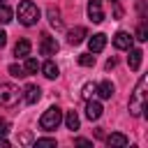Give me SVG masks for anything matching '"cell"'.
I'll list each match as a JSON object with an SVG mask.
<instances>
[{"instance_id": "6da1fadb", "label": "cell", "mask_w": 148, "mask_h": 148, "mask_svg": "<svg viewBox=\"0 0 148 148\" xmlns=\"http://www.w3.org/2000/svg\"><path fill=\"white\" fill-rule=\"evenodd\" d=\"M146 111V76L139 79L132 97H130V113L132 116H141Z\"/></svg>"}, {"instance_id": "7a4b0ae2", "label": "cell", "mask_w": 148, "mask_h": 148, "mask_svg": "<svg viewBox=\"0 0 148 148\" xmlns=\"http://www.w3.org/2000/svg\"><path fill=\"white\" fill-rule=\"evenodd\" d=\"M16 14H18V21H21L23 25H35V23L39 21V7H37L32 0H21Z\"/></svg>"}, {"instance_id": "3957f363", "label": "cell", "mask_w": 148, "mask_h": 148, "mask_svg": "<svg viewBox=\"0 0 148 148\" xmlns=\"http://www.w3.org/2000/svg\"><path fill=\"white\" fill-rule=\"evenodd\" d=\"M60 123H62V111H60L58 106H49V109L42 113V118H39V127L46 130V132L56 130Z\"/></svg>"}, {"instance_id": "277c9868", "label": "cell", "mask_w": 148, "mask_h": 148, "mask_svg": "<svg viewBox=\"0 0 148 148\" xmlns=\"http://www.w3.org/2000/svg\"><path fill=\"white\" fill-rule=\"evenodd\" d=\"M21 90L14 83H0V106H16Z\"/></svg>"}, {"instance_id": "5b68a950", "label": "cell", "mask_w": 148, "mask_h": 148, "mask_svg": "<svg viewBox=\"0 0 148 148\" xmlns=\"http://www.w3.org/2000/svg\"><path fill=\"white\" fill-rule=\"evenodd\" d=\"M88 18H90L92 23H102V21H104L102 0H88Z\"/></svg>"}, {"instance_id": "8992f818", "label": "cell", "mask_w": 148, "mask_h": 148, "mask_svg": "<svg viewBox=\"0 0 148 148\" xmlns=\"http://www.w3.org/2000/svg\"><path fill=\"white\" fill-rule=\"evenodd\" d=\"M58 49H60V44L56 42V37H42V42H39V53L42 56H56L58 53Z\"/></svg>"}, {"instance_id": "52a82bcc", "label": "cell", "mask_w": 148, "mask_h": 148, "mask_svg": "<svg viewBox=\"0 0 148 148\" xmlns=\"http://www.w3.org/2000/svg\"><path fill=\"white\" fill-rule=\"evenodd\" d=\"M132 39H134V37H132L130 32L120 30V32H116V35H113V46H116V49H120V51H127V49L132 46Z\"/></svg>"}, {"instance_id": "ba28073f", "label": "cell", "mask_w": 148, "mask_h": 148, "mask_svg": "<svg viewBox=\"0 0 148 148\" xmlns=\"http://www.w3.org/2000/svg\"><path fill=\"white\" fill-rule=\"evenodd\" d=\"M21 95H23V99H25L28 104H37V102L42 99V88L35 86V83H30V86H25V90H23Z\"/></svg>"}, {"instance_id": "9c48e42d", "label": "cell", "mask_w": 148, "mask_h": 148, "mask_svg": "<svg viewBox=\"0 0 148 148\" xmlns=\"http://www.w3.org/2000/svg\"><path fill=\"white\" fill-rule=\"evenodd\" d=\"M86 37H88V30H86L83 25H76V28H72V30L67 32V42H69V44H74V46H76V44H81Z\"/></svg>"}, {"instance_id": "30bf717a", "label": "cell", "mask_w": 148, "mask_h": 148, "mask_svg": "<svg viewBox=\"0 0 148 148\" xmlns=\"http://www.w3.org/2000/svg\"><path fill=\"white\" fill-rule=\"evenodd\" d=\"M104 46H106V35H102V32H97V35H92L88 39L90 53H99V51H104Z\"/></svg>"}, {"instance_id": "8fae6325", "label": "cell", "mask_w": 148, "mask_h": 148, "mask_svg": "<svg viewBox=\"0 0 148 148\" xmlns=\"http://www.w3.org/2000/svg\"><path fill=\"white\" fill-rule=\"evenodd\" d=\"M102 104L99 102H95V99H88V104H86V118L88 120H97L99 116H102Z\"/></svg>"}, {"instance_id": "7c38bea8", "label": "cell", "mask_w": 148, "mask_h": 148, "mask_svg": "<svg viewBox=\"0 0 148 148\" xmlns=\"http://www.w3.org/2000/svg\"><path fill=\"white\" fill-rule=\"evenodd\" d=\"M106 143H109L111 148H125V146L130 143V139H127L125 134H120V132H111V134L106 136Z\"/></svg>"}, {"instance_id": "4fadbf2b", "label": "cell", "mask_w": 148, "mask_h": 148, "mask_svg": "<svg viewBox=\"0 0 148 148\" xmlns=\"http://www.w3.org/2000/svg\"><path fill=\"white\" fill-rule=\"evenodd\" d=\"M130 51V56H127V65H130V69H139L141 67V56H143V51L141 49H127Z\"/></svg>"}, {"instance_id": "5bb4252c", "label": "cell", "mask_w": 148, "mask_h": 148, "mask_svg": "<svg viewBox=\"0 0 148 148\" xmlns=\"http://www.w3.org/2000/svg\"><path fill=\"white\" fill-rule=\"evenodd\" d=\"M39 69L44 72L46 79H58V74H60V69H58V65H56L53 60H46L44 65H39Z\"/></svg>"}, {"instance_id": "9a60e30c", "label": "cell", "mask_w": 148, "mask_h": 148, "mask_svg": "<svg viewBox=\"0 0 148 148\" xmlns=\"http://www.w3.org/2000/svg\"><path fill=\"white\" fill-rule=\"evenodd\" d=\"M30 49H32V46H30L28 39H18L16 46H14V56H16V58H25V56H30Z\"/></svg>"}, {"instance_id": "2e32d148", "label": "cell", "mask_w": 148, "mask_h": 148, "mask_svg": "<svg viewBox=\"0 0 148 148\" xmlns=\"http://www.w3.org/2000/svg\"><path fill=\"white\" fill-rule=\"evenodd\" d=\"M113 83L111 81H102L99 86H97V95L102 97V99H111V95H113Z\"/></svg>"}, {"instance_id": "e0dca14e", "label": "cell", "mask_w": 148, "mask_h": 148, "mask_svg": "<svg viewBox=\"0 0 148 148\" xmlns=\"http://www.w3.org/2000/svg\"><path fill=\"white\" fill-rule=\"evenodd\" d=\"M46 14H49V23H51L56 30H60V28H62V18H60V12H58L56 7H49V12H46Z\"/></svg>"}, {"instance_id": "ac0fdd59", "label": "cell", "mask_w": 148, "mask_h": 148, "mask_svg": "<svg viewBox=\"0 0 148 148\" xmlns=\"http://www.w3.org/2000/svg\"><path fill=\"white\" fill-rule=\"evenodd\" d=\"M95 95H97V83H92V81L83 83V88H81V97L88 102V99H92Z\"/></svg>"}, {"instance_id": "d6986e66", "label": "cell", "mask_w": 148, "mask_h": 148, "mask_svg": "<svg viewBox=\"0 0 148 148\" xmlns=\"http://www.w3.org/2000/svg\"><path fill=\"white\" fill-rule=\"evenodd\" d=\"M65 125H67V130H79V125H81V120H79V116H76V111H67V116H65Z\"/></svg>"}, {"instance_id": "ffe728a7", "label": "cell", "mask_w": 148, "mask_h": 148, "mask_svg": "<svg viewBox=\"0 0 148 148\" xmlns=\"http://www.w3.org/2000/svg\"><path fill=\"white\" fill-rule=\"evenodd\" d=\"M23 69H25V74H35V72L39 69V62H37L35 58L25 56V65H23Z\"/></svg>"}, {"instance_id": "44dd1931", "label": "cell", "mask_w": 148, "mask_h": 148, "mask_svg": "<svg viewBox=\"0 0 148 148\" xmlns=\"http://www.w3.org/2000/svg\"><path fill=\"white\" fill-rule=\"evenodd\" d=\"M79 65L81 67H92L95 65V56L92 53H81L79 56Z\"/></svg>"}, {"instance_id": "7402d4cb", "label": "cell", "mask_w": 148, "mask_h": 148, "mask_svg": "<svg viewBox=\"0 0 148 148\" xmlns=\"http://www.w3.org/2000/svg\"><path fill=\"white\" fill-rule=\"evenodd\" d=\"M9 21H12V9H9L7 5L0 2V23L5 25V23H9Z\"/></svg>"}, {"instance_id": "603a6c76", "label": "cell", "mask_w": 148, "mask_h": 148, "mask_svg": "<svg viewBox=\"0 0 148 148\" xmlns=\"http://www.w3.org/2000/svg\"><path fill=\"white\" fill-rule=\"evenodd\" d=\"M9 74H12V76H16V79H23V76H28V74H25V69H23L21 65H9Z\"/></svg>"}, {"instance_id": "cb8c5ba5", "label": "cell", "mask_w": 148, "mask_h": 148, "mask_svg": "<svg viewBox=\"0 0 148 148\" xmlns=\"http://www.w3.org/2000/svg\"><path fill=\"white\" fill-rule=\"evenodd\" d=\"M136 39H139V42H146V39H148V25H146V23H141V25L136 28Z\"/></svg>"}, {"instance_id": "d4e9b609", "label": "cell", "mask_w": 148, "mask_h": 148, "mask_svg": "<svg viewBox=\"0 0 148 148\" xmlns=\"http://www.w3.org/2000/svg\"><path fill=\"white\" fill-rule=\"evenodd\" d=\"M37 148H44V146H56V139H37L35 141Z\"/></svg>"}, {"instance_id": "484cf974", "label": "cell", "mask_w": 148, "mask_h": 148, "mask_svg": "<svg viewBox=\"0 0 148 148\" xmlns=\"http://www.w3.org/2000/svg\"><path fill=\"white\" fill-rule=\"evenodd\" d=\"M7 132H9V123L7 120H0V136H5Z\"/></svg>"}, {"instance_id": "4316f807", "label": "cell", "mask_w": 148, "mask_h": 148, "mask_svg": "<svg viewBox=\"0 0 148 148\" xmlns=\"http://www.w3.org/2000/svg\"><path fill=\"white\" fill-rule=\"evenodd\" d=\"M74 143H76V146H92V141H88V139H76Z\"/></svg>"}, {"instance_id": "83f0119b", "label": "cell", "mask_w": 148, "mask_h": 148, "mask_svg": "<svg viewBox=\"0 0 148 148\" xmlns=\"http://www.w3.org/2000/svg\"><path fill=\"white\" fill-rule=\"evenodd\" d=\"M5 44H7V32H5V30H0V49H2Z\"/></svg>"}, {"instance_id": "f1b7e54d", "label": "cell", "mask_w": 148, "mask_h": 148, "mask_svg": "<svg viewBox=\"0 0 148 148\" xmlns=\"http://www.w3.org/2000/svg\"><path fill=\"white\" fill-rule=\"evenodd\" d=\"M113 67H116V60L109 58V60H106V69H113Z\"/></svg>"}, {"instance_id": "f546056e", "label": "cell", "mask_w": 148, "mask_h": 148, "mask_svg": "<svg viewBox=\"0 0 148 148\" xmlns=\"http://www.w3.org/2000/svg\"><path fill=\"white\" fill-rule=\"evenodd\" d=\"M0 148H9V141L5 136H0Z\"/></svg>"}, {"instance_id": "4dcf8cb0", "label": "cell", "mask_w": 148, "mask_h": 148, "mask_svg": "<svg viewBox=\"0 0 148 148\" xmlns=\"http://www.w3.org/2000/svg\"><path fill=\"white\" fill-rule=\"evenodd\" d=\"M111 2H118V0H111Z\"/></svg>"}, {"instance_id": "1f68e13d", "label": "cell", "mask_w": 148, "mask_h": 148, "mask_svg": "<svg viewBox=\"0 0 148 148\" xmlns=\"http://www.w3.org/2000/svg\"><path fill=\"white\" fill-rule=\"evenodd\" d=\"M0 2H5V0H0Z\"/></svg>"}]
</instances>
